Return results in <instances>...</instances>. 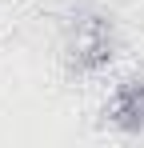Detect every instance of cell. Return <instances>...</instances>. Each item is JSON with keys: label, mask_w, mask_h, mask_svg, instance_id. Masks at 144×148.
<instances>
[{"label": "cell", "mask_w": 144, "mask_h": 148, "mask_svg": "<svg viewBox=\"0 0 144 148\" xmlns=\"http://www.w3.org/2000/svg\"><path fill=\"white\" fill-rule=\"evenodd\" d=\"M116 56V20L108 12H76L64 32V68L68 76H92Z\"/></svg>", "instance_id": "obj_1"}, {"label": "cell", "mask_w": 144, "mask_h": 148, "mask_svg": "<svg viewBox=\"0 0 144 148\" xmlns=\"http://www.w3.org/2000/svg\"><path fill=\"white\" fill-rule=\"evenodd\" d=\"M104 124L116 132H144V68H132L104 104Z\"/></svg>", "instance_id": "obj_2"}]
</instances>
